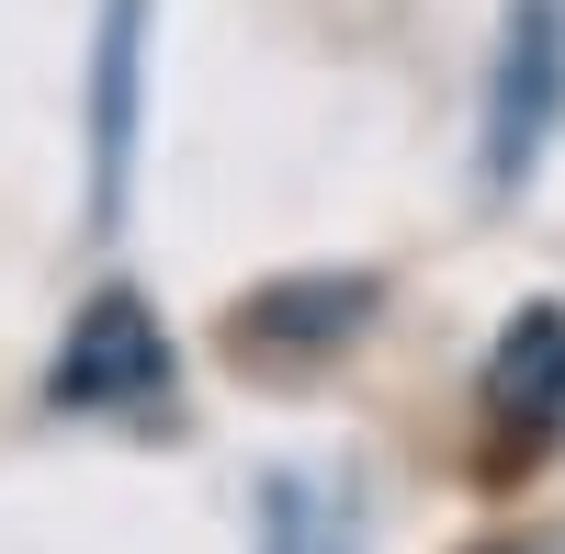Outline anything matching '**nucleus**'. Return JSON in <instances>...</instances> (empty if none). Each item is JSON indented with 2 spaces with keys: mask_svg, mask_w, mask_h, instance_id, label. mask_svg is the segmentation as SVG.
<instances>
[{
  "mask_svg": "<svg viewBox=\"0 0 565 554\" xmlns=\"http://www.w3.org/2000/svg\"><path fill=\"white\" fill-rule=\"evenodd\" d=\"M554 114H565V0H509L498 79H487V181H498V193L532 181Z\"/></svg>",
  "mask_w": 565,
  "mask_h": 554,
  "instance_id": "nucleus-1",
  "label": "nucleus"
},
{
  "mask_svg": "<svg viewBox=\"0 0 565 554\" xmlns=\"http://www.w3.org/2000/svg\"><path fill=\"white\" fill-rule=\"evenodd\" d=\"M159 385H170V340H159V317L136 295H90L79 329H68V351H57V374H45L57 407H136Z\"/></svg>",
  "mask_w": 565,
  "mask_h": 554,
  "instance_id": "nucleus-2",
  "label": "nucleus"
},
{
  "mask_svg": "<svg viewBox=\"0 0 565 554\" xmlns=\"http://www.w3.org/2000/svg\"><path fill=\"white\" fill-rule=\"evenodd\" d=\"M487 419L521 441V452L565 441V306H521V317L498 329V362H487Z\"/></svg>",
  "mask_w": 565,
  "mask_h": 554,
  "instance_id": "nucleus-3",
  "label": "nucleus"
},
{
  "mask_svg": "<svg viewBox=\"0 0 565 554\" xmlns=\"http://www.w3.org/2000/svg\"><path fill=\"white\" fill-rule=\"evenodd\" d=\"M362 306H373V284H340V271H317V284H271V295H249V306H238V340L317 351V340H340Z\"/></svg>",
  "mask_w": 565,
  "mask_h": 554,
  "instance_id": "nucleus-4",
  "label": "nucleus"
},
{
  "mask_svg": "<svg viewBox=\"0 0 565 554\" xmlns=\"http://www.w3.org/2000/svg\"><path fill=\"white\" fill-rule=\"evenodd\" d=\"M125 136H136V0H103V215L125 204Z\"/></svg>",
  "mask_w": 565,
  "mask_h": 554,
  "instance_id": "nucleus-5",
  "label": "nucleus"
},
{
  "mask_svg": "<svg viewBox=\"0 0 565 554\" xmlns=\"http://www.w3.org/2000/svg\"><path fill=\"white\" fill-rule=\"evenodd\" d=\"M271 554H351V510H328L317 487H271Z\"/></svg>",
  "mask_w": 565,
  "mask_h": 554,
  "instance_id": "nucleus-6",
  "label": "nucleus"
}]
</instances>
